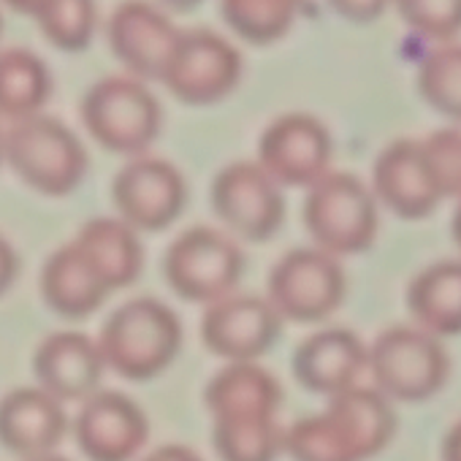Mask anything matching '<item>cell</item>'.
<instances>
[{"instance_id":"6da1fadb","label":"cell","mask_w":461,"mask_h":461,"mask_svg":"<svg viewBox=\"0 0 461 461\" xmlns=\"http://www.w3.org/2000/svg\"><path fill=\"white\" fill-rule=\"evenodd\" d=\"M391 399L377 388H350L331 399L321 415L304 418L285 431V453L294 461H366L393 437Z\"/></svg>"},{"instance_id":"7a4b0ae2","label":"cell","mask_w":461,"mask_h":461,"mask_svg":"<svg viewBox=\"0 0 461 461\" xmlns=\"http://www.w3.org/2000/svg\"><path fill=\"white\" fill-rule=\"evenodd\" d=\"M106 366L128 380L160 375L182 348L179 318L158 299H131L117 307L98 339Z\"/></svg>"},{"instance_id":"3957f363","label":"cell","mask_w":461,"mask_h":461,"mask_svg":"<svg viewBox=\"0 0 461 461\" xmlns=\"http://www.w3.org/2000/svg\"><path fill=\"white\" fill-rule=\"evenodd\" d=\"M377 195L353 174L329 171L304 198V225L315 248L356 256L377 240Z\"/></svg>"},{"instance_id":"277c9868","label":"cell","mask_w":461,"mask_h":461,"mask_svg":"<svg viewBox=\"0 0 461 461\" xmlns=\"http://www.w3.org/2000/svg\"><path fill=\"white\" fill-rule=\"evenodd\" d=\"M82 122L109 152L139 158L160 131V104L136 77L109 74L82 95Z\"/></svg>"},{"instance_id":"5b68a950","label":"cell","mask_w":461,"mask_h":461,"mask_svg":"<svg viewBox=\"0 0 461 461\" xmlns=\"http://www.w3.org/2000/svg\"><path fill=\"white\" fill-rule=\"evenodd\" d=\"M4 158L23 182L47 195L71 193L87 166L79 139L47 114L12 122L4 133Z\"/></svg>"},{"instance_id":"8992f818","label":"cell","mask_w":461,"mask_h":461,"mask_svg":"<svg viewBox=\"0 0 461 461\" xmlns=\"http://www.w3.org/2000/svg\"><path fill=\"white\" fill-rule=\"evenodd\" d=\"M377 391L391 402H426L442 391L450 375V358L439 339L418 326H396L369 348V364Z\"/></svg>"},{"instance_id":"52a82bcc","label":"cell","mask_w":461,"mask_h":461,"mask_svg":"<svg viewBox=\"0 0 461 461\" xmlns=\"http://www.w3.org/2000/svg\"><path fill=\"white\" fill-rule=\"evenodd\" d=\"M166 283L185 302L214 304L234 294L245 275V256L240 245L214 228H190L163 258Z\"/></svg>"},{"instance_id":"ba28073f","label":"cell","mask_w":461,"mask_h":461,"mask_svg":"<svg viewBox=\"0 0 461 461\" xmlns=\"http://www.w3.org/2000/svg\"><path fill=\"white\" fill-rule=\"evenodd\" d=\"M348 283L339 261L321 248H299L277 261L269 277V302L283 321L321 323L345 302Z\"/></svg>"},{"instance_id":"9c48e42d","label":"cell","mask_w":461,"mask_h":461,"mask_svg":"<svg viewBox=\"0 0 461 461\" xmlns=\"http://www.w3.org/2000/svg\"><path fill=\"white\" fill-rule=\"evenodd\" d=\"M245 63L240 50L209 28L185 31L163 71V85L190 106H209L237 90Z\"/></svg>"},{"instance_id":"30bf717a","label":"cell","mask_w":461,"mask_h":461,"mask_svg":"<svg viewBox=\"0 0 461 461\" xmlns=\"http://www.w3.org/2000/svg\"><path fill=\"white\" fill-rule=\"evenodd\" d=\"M283 185L261 163H230L212 182V209L240 240L267 242L283 228Z\"/></svg>"},{"instance_id":"8fae6325","label":"cell","mask_w":461,"mask_h":461,"mask_svg":"<svg viewBox=\"0 0 461 461\" xmlns=\"http://www.w3.org/2000/svg\"><path fill=\"white\" fill-rule=\"evenodd\" d=\"M112 198L120 220L133 230H160L182 214L187 185L168 160L139 155L114 174Z\"/></svg>"},{"instance_id":"7c38bea8","label":"cell","mask_w":461,"mask_h":461,"mask_svg":"<svg viewBox=\"0 0 461 461\" xmlns=\"http://www.w3.org/2000/svg\"><path fill=\"white\" fill-rule=\"evenodd\" d=\"M329 128L304 112L277 117L258 139V163L280 185L312 187L329 174L331 166Z\"/></svg>"},{"instance_id":"4fadbf2b","label":"cell","mask_w":461,"mask_h":461,"mask_svg":"<svg viewBox=\"0 0 461 461\" xmlns=\"http://www.w3.org/2000/svg\"><path fill=\"white\" fill-rule=\"evenodd\" d=\"M283 318L269 299L228 296L206 307L201 321L203 345L228 364H256L280 337Z\"/></svg>"},{"instance_id":"5bb4252c","label":"cell","mask_w":461,"mask_h":461,"mask_svg":"<svg viewBox=\"0 0 461 461\" xmlns=\"http://www.w3.org/2000/svg\"><path fill=\"white\" fill-rule=\"evenodd\" d=\"M182 33L147 0H122L106 20L109 50L136 79H163Z\"/></svg>"},{"instance_id":"9a60e30c","label":"cell","mask_w":461,"mask_h":461,"mask_svg":"<svg viewBox=\"0 0 461 461\" xmlns=\"http://www.w3.org/2000/svg\"><path fill=\"white\" fill-rule=\"evenodd\" d=\"M372 190L380 203L404 220H423L442 201L423 141L412 139H399L377 155Z\"/></svg>"},{"instance_id":"2e32d148","label":"cell","mask_w":461,"mask_h":461,"mask_svg":"<svg viewBox=\"0 0 461 461\" xmlns=\"http://www.w3.org/2000/svg\"><path fill=\"white\" fill-rule=\"evenodd\" d=\"M147 431L139 404L117 391H95L74 420L77 445L90 461H131L141 450Z\"/></svg>"},{"instance_id":"e0dca14e","label":"cell","mask_w":461,"mask_h":461,"mask_svg":"<svg viewBox=\"0 0 461 461\" xmlns=\"http://www.w3.org/2000/svg\"><path fill=\"white\" fill-rule=\"evenodd\" d=\"M369 364V348L348 331V329H321L310 334L296 356H294V375L296 380L329 399L356 388V377Z\"/></svg>"},{"instance_id":"ac0fdd59","label":"cell","mask_w":461,"mask_h":461,"mask_svg":"<svg viewBox=\"0 0 461 461\" xmlns=\"http://www.w3.org/2000/svg\"><path fill=\"white\" fill-rule=\"evenodd\" d=\"M101 348L77 331L50 334L33 353V372L47 393L55 399H90L104 375Z\"/></svg>"},{"instance_id":"d6986e66","label":"cell","mask_w":461,"mask_h":461,"mask_svg":"<svg viewBox=\"0 0 461 461\" xmlns=\"http://www.w3.org/2000/svg\"><path fill=\"white\" fill-rule=\"evenodd\" d=\"M66 431V412L44 388H14L0 399V442L25 458L50 453Z\"/></svg>"},{"instance_id":"ffe728a7","label":"cell","mask_w":461,"mask_h":461,"mask_svg":"<svg viewBox=\"0 0 461 461\" xmlns=\"http://www.w3.org/2000/svg\"><path fill=\"white\" fill-rule=\"evenodd\" d=\"M280 404V383L256 364H228L206 385V407L214 420L277 418Z\"/></svg>"},{"instance_id":"44dd1931","label":"cell","mask_w":461,"mask_h":461,"mask_svg":"<svg viewBox=\"0 0 461 461\" xmlns=\"http://www.w3.org/2000/svg\"><path fill=\"white\" fill-rule=\"evenodd\" d=\"M74 245L87 258L106 291L131 285L141 272V245L136 240V230L122 220H87L79 228Z\"/></svg>"},{"instance_id":"7402d4cb","label":"cell","mask_w":461,"mask_h":461,"mask_svg":"<svg viewBox=\"0 0 461 461\" xmlns=\"http://www.w3.org/2000/svg\"><path fill=\"white\" fill-rule=\"evenodd\" d=\"M44 302L63 318H85L106 299V285L98 280L87 258L74 242L58 248L41 269Z\"/></svg>"},{"instance_id":"603a6c76","label":"cell","mask_w":461,"mask_h":461,"mask_svg":"<svg viewBox=\"0 0 461 461\" xmlns=\"http://www.w3.org/2000/svg\"><path fill=\"white\" fill-rule=\"evenodd\" d=\"M415 326L439 337L461 334V261L426 267L407 288Z\"/></svg>"},{"instance_id":"cb8c5ba5","label":"cell","mask_w":461,"mask_h":461,"mask_svg":"<svg viewBox=\"0 0 461 461\" xmlns=\"http://www.w3.org/2000/svg\"><path fill=\"white\" fill-rule=\"evenodd\" d=\"M50 95V71L39 55L25 47L0 50V114L25 120L39 112Z\"/></svg>"},{"instance_id":"d4e9b609","label":"cell","mask_w":461,"mask_h":461,"mask_svg":"<svg viewBox=\"0 0 461 461\" xmlns=\"http://www.w3.org/2000/svg\"><path fill=\"white\" fill-rule=\"evenodd\" d=\"M299 6L302 0H220V14L237 36L264 47L291 31Z\"/></svg>"},{"instance_id":"484cf974","label":"cell","mask_w":461,"mask_h":461,"mask_svg":"<svg viewBox=\"0 0 461 461\" xmlns=\"http://www.w3.org/2000/svg\"><path fill=\"white\" fill-rule=\"evenodd\" d=\"M418 93L442 117L461 120V44H442L418 66Z\"/></svg>"},{"instance_id":"4316f807","label":"cell","mask_w":461,"mask_h":461,"mask_svg":"<svg viewBox=\"0 0 461 461\" xmlns=\"http://www.w3.org/2000/svg\"><path fill=\"white\" fill-rule=\"evenodd\" d=\"M33 17L47 41L60 50H82L93 36L95 6L93 0H41Z\"/></svg>"},{"instance_id":"83f0119b","label":"cell","mask_w":461,"mask_h":461,"mask_svg":"<svg viewBox=\"0 0 461 461\" xmlns=\"http://www.w3.org/2000/svg\"><path fill=\"white\" fill-rule=\"evenodd\" d=\"M396 9L426 41L450 44L461 33V0H396Z\"/></svg>"},{"instance_id":"f1b7e54d","label":"cell","mask_w":461,"mask_h":461,"mask_svg":"<svg viewBox=\"0 0 461 461\" xmlns=\"http://www.w3.org/2000/svg\"><path fill=\"white\" fill-rule=\"evenodd\" d=\"M423 149L442 190V198L453 195L461 201V131H437L423 141Z\"/></svg>"},{"instance_id":"f546056e","label":"cell","mask_w":461,"mask_h":461,"mask_svg":"<svg viewBox=\"0 0 461 461\" xmlns=\"http://www.w3.org/2000/svg\"><path fill=\"white\" fill-rule=\"evenodd\" d=\"M331 9L350 23H375L393 0H329Z\"/></svg>"},{"instance_id":"4dcf8cb0","label":"cell","mask_w":461,"mask_h":461,"mask_svg":"<svg viewBox=\"0 0 461 461\" xmlns=\"http://www.w3.org/2000/svg\"><path fill=\"white\" fill-rule=\"evenodd\" d=\"M14 277H17V256L9 248V242L0 237V294L12 285Z\"/></svg>"},{"instance_id":"1f68e13d","label":"cell","mask_w":461,"mask_h":461,"mask_svg":"<svg viewBox=\"0 0 461 461\" xmlns=\"http://www.w3.org/2000/svg\"><path fill=\"white\" fill-rule=\"evenodd\" d=\"M141 461H201V456L185 445H163V447L152 450L149 456H144Z\"/></svg>"},{"instance_id":"d6a6232c","label":"cell","mask_w":461,"mask_h":461,"mask_svg":"<svg viewBox=\"0 0 461 461\" xmlns=\"http://www.w3.org/2000/svg\"><path fill=\"white\" fill-rule=\"evenodd\" d=\"M442 461H461V420L450 426L442 442Z\"/></svg>"},{"instance_id":"836d02e7","label":"cell","mask_w":461,"mask_h":461,"mask_svg":"<svg viewBox=\"0 0 461 461\" xmlns=\"http://www.w3.org/2000/svg\"><path fill=\"white\" fill-rule=\"evenodd\" d=\"M4 4H9L12 9H17V12H23V14H31V17H33L41 0H4Z\"/></svg>"},{"instance_id":"e575fe53","label":"cell","mask_w":461,"mask_h":461,"mask_svg":"<svg viewBox=\"0 0 461 461\" xmlns=\"http://www.w3.org/2000/svg\"><path fill=\"white\" fill-rule=\"evenodd\" d=\"M450 234H453L456 245L461 248V201H458V206H456V214H453V222H450Z\"/></svg>"},{"instance_id":"d590c367","label":"cell","mask_w":461,"mask_h":461,"mask_svg":"<svg viewBox=\"0 0 461 461\" xmlns=\"http://www.w3.org/2000/svg\"><path fill=\"white\" fill-rule=\"evenodd\" d=\"M160 4H166L171 9H193V6L201 4V0H160Z\"/></svg>"},{"instance_id":"8d00e7d4","label":"cell","mask_w":461,"mask_h":461,"mask_svg":"<svg viewBox=\"0 0 461 461\" xmlns=\"http://www.w3.org/2000/svg\"><path fill=\"white\" fill-rule=\"evenodd\" d=\"M25 461H66V458L52 456V453H44V456H33V458H25Z\"/></svg>"},{"instance_id":"74e56055","label":"cell","mask_w":461,"mask_h":461,"mask_svg":"<svg viewBox=\"0 0 461 461\" xmlns=\"http://www.w3.org/2000/svg\"><path fill=\"white\" fill-rule=\"evenodd\" d=\"M0 155H4V131H0Z\"/></svg>"}]
</instances>
